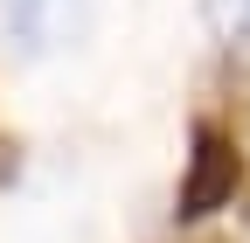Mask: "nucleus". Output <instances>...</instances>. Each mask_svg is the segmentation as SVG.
Instances as JSON below:
<instances>
[{"mask_svg": "<svg viewBox=\"0 0 250 243\" xmlns=\"http://www.w3.org/2000/svg\"><path fill=\"white\" fill-rule=\"evenodd\" d=\"M236 188H243V146H236V132L215 125V118H202L195 139H188V174H181V208L174 216L202 223L215 208H229Z\"/></svg>", "mask_w": 250, "mask_h": 243, "instance_id": "f257e3e1", "label": "nucleus"}, {"mask_svg": "<svg viewBox=\"0 0 250 243\" xmlns=\"http://www.w3.org/2000/svg\"><path fill=\"white\" fill-rule=\"evenodd\" d=\"M0 14L28 49H49V42H62V28H77L70 0H0Z\"/></svg>", "mask_w": 250, "mask_h": 243, "instance_id": "f03ea898", "label": "nucleus"}, {"mask_svg": "<svg viewBox=\"0 0 250 243\" xmlns=\"http://www.w3.org/2000/svg\"><path fill=\"white\" fill-rule=\"evenodd\" d=\"M202 14L229 49H250V0H202Z\"/></svg>", "mask_w": 250, "mask_h": 243, "instance_id": "7ed1b4c3", "label": "nucleus"}]
</instances>
